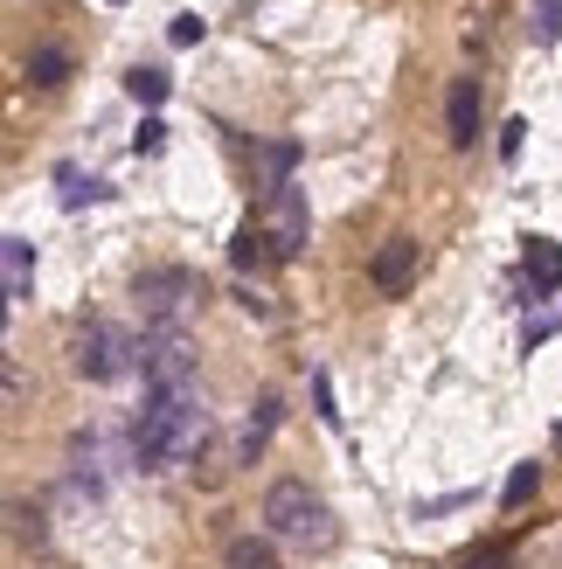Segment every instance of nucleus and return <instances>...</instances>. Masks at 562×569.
<instances>
[{"label": "nucleus", "instance_id": "f257e3e1", "mask_svg": "<svg viewBox=\"0 0 562 569\" xmlns=\"http://www.w3.org/2000/svg\"><path fill=\"white\" fill-rule=\"evenodd\" d=\"M202 445H209V410H202V396L188 389H147V403H139L132 417V466H181V459H202Z\"/></svg>", "mask_w": 562, "mask_h": 569}, {"label": "nucleus", "instance_id": "f03ea898", "mask_svg": "<svg viewBox=\"0 0 562 569\" xmlns=\"http://www.w3.org/2000/svg\"><path fill=\"white\" fill-rule=\"evenodd\" d=\"M264 528L278 535V542H292V549H333V507L305 487V479H271V493H264Z\"/></svg>", "mask_w": 562, "mask_h": 569}, {"label": "nucleus", "instance_id": "7ed1b4c3", "mask_svg": "<svg viewBox=\"0 0 562 569\" xmlns=\"http://www.w3.org/2000/svg\"><path fill=\"white\" fill-rule=\"evenodd\" d=\"M132 299L139 312H147V327H167V333H188V312L202 306V278H194L188 264H153V271H139L132 278Z\"/></svg>", "mask_w": 562, "mask_h": 569}, {"label": "nucleus", "instance_id": "20e7f679", "mask_svg": "<svg viewBox=\"0 0 562 569\" xmlns=\"http://www.w3.org/2000/svg\"><path fill=\"white\" fill-rule=\"evenodd\" d=\"M132 355H139V340L119 320H83L70 333V361H77V376H91V382H119L132 368Z\"/></svg>", "mask_w": 562, "mask_h": 569}, {"label": "nucleus", "instance_id": "39448f33", "mask_svg": "<svg viewBox=\"0 0 562 569\" xmlns=\"http://www.w3.org/2000/svg\"><path fill=\"white\" fill-rule=\"evenodd\" d=\"M250 230L264 237L271 258H299L305 237H313V216H305V188H299V181H278V188H271V202H264V216L250 222Z\"/></svg>", "mask_w": 562, "mask_h": 569}, {"label": "nucleus", "instance_id": "423d86ee", "mask_svg": "<svg viewBox=\"0 0 562 569\" xmlns=\"http://www.w3.org/2000/svg\"><path fill=\"white\" fill-rule=\"evenodd\" d=\"M132 368H147V389H188L194 382V348L188 333H167V327H147V340H139Z\"/></svg>", "mask_w": 562, "mask_h": 569}, {"label": "nucleus", "instance_id": "0eeeda50", "mask_svg": "<svg viewBox=\"0 0 562 569\" xmlns=\"http://www.w3.org/2000/svg\"><path fill=\"white\" fill-rule=\"evenodd\" d=\"M417 258H424V243H417V237H389L369 258V284H375L382 299H403L410 284H417Z\"/></svg>", "mask_w": 562, "mask_h": 569}, {"label": "nucleus", "instance_id": "6e6552de", "mask_svg": "<svg viewBox=\"0 0 562 569\" xmlns=\"http://www.w3.org/2000/svg\"><path fill=\"white\" fill-rule=\"evenodd\" d=\"M278 417H285V403L264 389L258 403H250V417H243V431H237V445H230V466H258V451L271 445V431H278Z\"/></svg>", "mask_w": 562, "mask_h": 569}, {"label": "nucleus", "instance_id": "1a4fd4ad", "mask_svg": "<svg viewBox=\"0 0 562 569\" xmlns=\"http://www.w3.org/2000/svg\"><path fill=\"white\" fill-rule=\"evenodd\" d=\"M444 139H452V147H472V139H480V77L452 83V98H444Z\"/></svg>", "mask_w": 562, "mask_h": 569}, {"label": "nucleus", "instance_id": "9d476101", "mask_svg": "<svg viewBox=\"0 0 562 569\" xmlns=\"http://www.w3.org/2000/svg\"><path fill=\"white\" fill-rule=\"evenodd\" d=\"M528 284H535V292H562V243L555 237H528Z\"/></svg>", "mask_w": 562, "mask_h": 569}, {"label": "nucleus", "instance_id": "9b49d317", "mask_svg": "<svg viewBox=\"0 0 562 569\" xmlns=\"http://www.w3.org/2000/svg\"><path fill=\"white\" fill-rule=\"evenodd\" d=\"M104 181L98 174H83V167H56V202L63 209H91V202H104Z\"/></svg>", "mask_w": 562, "mask_h": 569}, {"label": "nucleus", "instance_id": "f8f14e48", "mask_svg": "<svg viewBox=\"0 0 562 569\" xmlns=\"http://www.w3.org/2000/svg\"><path fill=\"white\" fill-rule=\"evenodd\" d=\"M222 569H278V549L264 535H230V549H222Z\"/></svg>", "mask_w": 562, "mask_h": 569}, {"label": "nucleus", "instance_id": "ddd939ff", "mask_svg": "<svg viewBox=\"0 0 562 569\" xmlns=\"http://www.w3.org/2000/svg\"><path fill=\"white\" fill-rule=\"evenodd\" d=\"M126 91L147 104V111H160V104H167V91H174V77L153 70V63H139V70H126Z\"/></svg>", "mask_w": 562, "mask_h": 569}, {"label": "nucleus", "instance_id": "4468645a", "mask_svg": "<svg viewBox=\"0 0 562 569\" xmlns=\"http://www.w3.org/2000/svg\"><path fill=\"white\" fill-rule=\"evenodd\" d=\"M535 487H542V466L528 459V466H514V472H508V487H500V500H508V507H528V500H535Z\"/></svg>", "mask_w": 562, "mask_h": 569}, {"label": "nucleus", "instance_id": "2eb2a0df", "mask_svg": "<svg viewBox=\"0 0 562 569\" xmlns=\"http://www.w3.org/2000/svg\"><path fill=\"white\" fill-rule=\"evenodd\" d=\"M230 258H237V271H264V264H278L271 250H264V237H258V230H237V243H230Z\"/></svg>", "mask_w": 562, "mask_h": 569}, {"label": "nucleus", "instance_id": "dca6fc26", "mask_svg": "<svg viewBox=\"0 0 562 569\" xmlns=\"http://www.w3.org/2000/svg\"><path fill=\"white\" fill-rule=\"evenodd\" d=\"M528 36H535L542 49L562 42V0H535V21H528Z\"/></svg>", "mask_w": 562, "mask_h": 569}, {"label": "nucleus", "instance_id": "f3484780", "mask_svg": "<svg viewBox=\"0 0 562 569\" xmlns=\"http://www.w3.org/2000/svg\"><path fill=\"white\" fill-rule=\"evenodd\" d=\"M28 77H36V83H63L70 77V56L63 49H36V56H28Z\"/></svg>", "mask_w": 562, "mask_h": 569}, {"label": "nucleus", "instance_id": "a211bd4d", "mask_svg": "<svg viewBox=\"0 0 562 569\" xmlns=\"http://www.w3.org/2000/svg\"><path fill=\"white\" fill-rule=\"evenodd\" d=\"M160 147H167V119H160V111H147V119H139V132H132V153L153 160Z\"/></svg>", "mask_w": 562, "mask_h": 569}, {"label": "nucleus", "instance_id": "6ab92c4d", "mask_svg": "<svg viewBox=\"0 0 562 569\" xmlns=\"http://www.w3.org/2000/svg\"><path fill=\"white\" fill-rule=\"evenodd\" d=\"M167 42H174V49H194V42H202V14H174V28H167Z\"/></svg>", "mask_w": 562, "mask_h": 569}, {"label": "nucleus", "instance_id": "aec40b11", "mask_svg": "<svg viewBox=\"0 0 562 569\" xmlns=\"http://www.w3.org/2000/svg\"><path fill=\"white\" fill-rule=\"evenodd\" d=\"M313 403H320V417H327V423H341V410H333V382H327V368H313Z\"/></svg>", "mask_w": 562, "mask_h": 569}, {"label": "nucleus", "instance_id": "412c9836", "mask_svg": "<svg viewBox=\"0 0 562 569\" xmlns=\"http://www.w3.org/2000/svg\"><path fill=\"white\" fill-rule=\"evenodd\" d=\"M465 569H508V549L486 542V549H465Z\"/></svg>", "mask_w": 562, "mask_h": 569}, {"label": "nucleus", "instance_id": "4be33fe9", "mask_svg": "<svg viewBox=\"0 0 562 569\" xmlns=\"http://www.w3.org/2000/svg\"><path fill=\"white\" fill-rule=\"evenodd\" d=\"M521 132H528V119H508V126H500V160H521Z\"/></svg>", "mask_w": 562, "mask_h": 569}, {"label": "nucleus", "instance_id": "5701e85b", "mask_svg": "<svg viewBox=\"0 0 562 569\" xmlns=\"http://www.w3.org/2000/svg\"><path fill=\"white\" fill-rule=\"evenodd\" d=\"M555 327H562V306H542V312H535V320H528V340H549Z\"/></svg>", "mask_w": 562, "mask_h": 569}, {"label": "nucleus", "instance_id": "b1692460", "mask_svg": "<svg viewBox=\"0 0 562 569\" xmlns=\"http://www.w3.org/2000/svg\"><path fill=\"white\" fill-rule=\"evenodd\" d=\"M292 167H299V147H292V139H278V147H271V174H278V181H285V174H292Z\"/></svg>", "mask_w": 562, "mask_h": 569}, {"label": "nucleus", "instance_id": "393cba45", "mask_svg": "<svg viewBox=\"0 0 562 569\" xmlns=\"http://www.w3.org/2000/svg\"><path fill=\"white\" fill-rule=\"evenodd\" d=\"M237 306H243V312H258V320H271V299H264V292H250V284L237 292Z\"/></svg>", "mask_w": 562, "mask_h": 569}, {"label": "nucleus", "instance_id": "a878e982", "mask_svg": "<svg viewBox=\"0 0 562 569\" xmlns=\"http://www.w3.org/2000/svg\"><path fill=\"white\" fill-rule=\"evenodd\" d=\"M111 8H126V0H111Z\"/></svg>", "mask_w": 562, "mask_h": 569}]
</instances>
